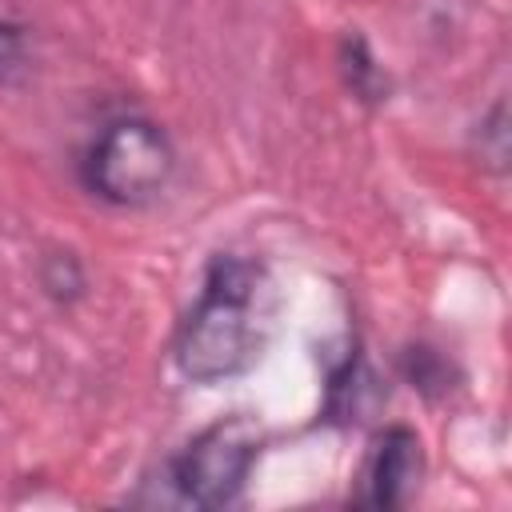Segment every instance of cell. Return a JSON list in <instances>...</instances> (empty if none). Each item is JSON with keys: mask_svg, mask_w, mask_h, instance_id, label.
Returning a JSON list of instances; mask_svg holds the SVG:
<instances>
[{"mask_svg": "<svg viewBox=\"0 0 512 512\" xmlns=\"http://www.w3.org/2000/svg\"><path fill=\"white\" fill-rule=\"evenodd\" d=\"M28 68H32L28 32H24L16 20L0 16V84H4V88L20 84V80L28 76Z\"/></svg>", "mask_w": 512, "mask_h": 512, "instance_id": "8992f818", "label": "cell"}, {"mask_svg": "<svg viewBox=\"0 0 512 512\" xmlns=\"http://www.w3.org/2000/svg\"><path fill=\"white\" fill-rule=\"evenodd\" d=\"M476 140H480V164H488L492 172H504L508 164V108L504 100L492 104V112L476 124Z\"/></svg>", "mask_w": 512, "mask_h": 512, "instance_id": "ba28073f", "label": "cell"}, {"mask_svg": "<svg viewBox=\"0 0 512 512\" xmlns=\"http://www.w3.org/2000/svg\"><path fill=\"white\" fill-rule=\"evenodd\" d=\"M404 376L412 380V388H420V392H448V364H444V356L436 352V348H428V344H416V348H408L404 352Z\"/></svg>", "mask_w": 512, "mask_h": 512, "instance_id": "52a82bcc", "label": "cell"}, {"mask_svg": "<svg viewBox=\"0 0 512 512\" xmlns=\"http://www.w3.org/2000/svg\"><path fill=\"white\" fill-rule=\"evenodd\" d=\"M80 172L92 196L116 208H136L168 188L176 172V148L160 124L120 116L88 144Z\"/></svg>", "mask_w": 512, "mask_h": 512, "instance_id": "7a4b0ae2", "label": "cell"}, {"mask_svg": "<svg viewBox=\"0 0 512 512\" xmlns=\"http://www.w3.org/2000/svg\"><path fill=\"white\" fill-rule=\"evenodd\" d=\"M264 272L240 256H216L200 300L176 332V364L196 384L240 376L260 356Z\"/></svg>", "mask_w": 512, "mask_h": 512, "instance_id": "6da1fadb", "label": "cell"}, {"mask_svg": "<svg viewBox=\"0 0 512 512\" xmlns=\"http://www.w3.org/2000/svg\"><path fill=\"white\" fill-rule=\"evenodd\" d=\"M260 428L248 416H224L192 436L180 456L168 464V484L180 504L192 508H224L240 496L256 456H260Z\"/></svg>", "mask_w": 512, "mask_h": 512, "instance_id": "3957f363", "label": "cell"}, {"mask_svg": "<svg viewBox=\"0 0 512 512\" xmlns=\"http://www.w3.org/2000/svg\"><path fill=\"white\" fill-rule=\"evenodd\" d=\"M40 284H44L56 300H72V296H80V288H84V272H80V264H76L72 252H52V256L44 260V268H40Z\"/></svg>", "mask_w": 512, "mask_h": 512, "instance_id": "9c48e42d", "label": "cell"}, {"mask_svg": "<svg viewBox=\"0 0 512 512\" xmlns=\"http://www.w3.org/2000/svg\"><path fill=\"white\" fill-rule=\"evenodd\" d=\"M340 72H344V84L356 92V100H364V104L388 100V72L380 68V60L372 56V48L360 32H348L340 40Z\"/></svg>", "mask_w": 512, "mask_h": 512, "instance_id": "5b68a950", "label": "cell"}, {"mask_svg": "<svg viewBox=\"0 0 512 512\" xmlns=\"http://www.w3.org/2000/svg\"><path fill=\"white\" fill-rule=\"evenodd\" d=\"M424 476V448L416 428L408 424H388L384 432L372 436L368 456L360 464V484H356V504L360 508H400Z\"/></svg>", "mask_w": 512, "mask_h": 512, "instance_id": "277c9868", "label": "cell"}]
</instances>
